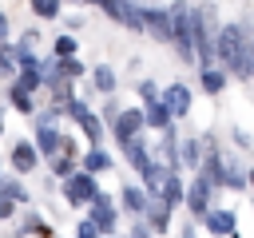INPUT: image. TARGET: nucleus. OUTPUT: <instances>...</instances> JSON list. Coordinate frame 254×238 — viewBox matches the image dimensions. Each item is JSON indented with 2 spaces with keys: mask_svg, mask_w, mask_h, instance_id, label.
Instances as JSON below:
<instances>
[{
  "mask_svg": "<svg viewBox=\"0 0 254 238\" xmlns=\"http://www.w3.org/2000/svg\"><path fill=\"white\" fill-rule=\"evenodd\" d=\"M8 99H12V107H16L20 115H32V111H36V103H32V95H28V91H20L16 83L8 87Z\"/></svg>",
  "mask_w": 254,
  "mask_h": 238,
  "instance_id": "24",
  "label": "nucleus"
},
{
  "mask_svg": "<svg viewBox=\"0 0 254 238\" xmlns=\"http://www.w3.org/2000/svg\"><path fill=\"white\" fill-rule=\"evenodd\" d=\"M139 135H143V111H139V107L119 111V115H115V143L123 147V143H131V139H139Z\"/></svg>",
  "mask_w": 254,
  "mask_h": 238,
  "instance_id": "7",
  "label": "nucleus"
},
{
  "mask_svg": "<svg viewBox=\"0 0 254 238\" xmlns=\"http://www.w3.org/2000/svg\"><path fill=\"white\" fill-rule=\"evenodd\" d=\"M91 83H95V91H103V95H111V91H115V71H111L107 63H99V67L91 71Z\"/></svg>",
  "mask_w": 254,
  "mask_h": 238,
  "instance_id": "22",
  "label": "nucleus"
},
{
  "mask_svg": "<svg viewBox=\"0 0 254 238\" xmlns=\"http://www.w3.org/2000/svg\"><path fill=\"white\" fill-rule=\"evenodd\" d=\"M139 95H143V103H147V99H155V83H151V79H143V83H139Z\"/></svg>",
  "mask_w": 254,
  "mask_h": 238,
  "instance_id": "30",
  "label": "nucleus"
},
{
  "mask_svg": "<svg viewBox=\"0 0 254 238\" xmlns=\"http://www.w3.org/2000/svg\"><path fill=\"white\" fill-rule=\"evenodd\" d=\"M103 171H111V155L103 151V147H91L87 155H83V175H103Z\"/></svg>",
  "mask_w": 254,
  "mask_h": 238,
  "instance_id": "17",
  "label": "nucleus"
},
{
  "mask_svg": "<svg viewBox=\"0 0 254 238\" xmlns=\"http://www.w3.org/2000/svg\"><path fill=\"white\" fill-rule=\"evenodd\" d=\"M123 155H127V163H131L135 171H143V167L151 163V155H147V143H143V135H139V139H131V143H123Z\"/></svg>",
  "mask_w": 254,
  "mask_h": 238,
  "instance_id": "19",
  "label": "nucleus"
},
{
  "mask_svg": "<svg viewBox=\"0 0 254 238\" xmlns=\"http://www.w3.org/2000/svg\"><path fill=\"white\" fill-rule=\"evenodd\" d=\"M0 198H8V202L16 206V202H28V190H24L16 178H4V175H0Z\"/></svg>",
  "mask_w": 254,
  "mask_h": 238,
  "instance_id": "23",
  "label": "nucleus"
},
{
  "mask_svg": "<svg viewBox=\"0 0 254 238\" xmlns=\"http://www.w3.org/2000/svg\"><path fill=\"white\" fill-rule=\"evenodd\" d=\"M183 206L190 210V218H198L202 222V214L210 210V182L202 178V175H194L190 178V186L183 190Z\"/></svg>",
  "mask_w": 254,
  "mask_h": 238,
  "instance_id": "3",
  "label": "nucleus"
},
{
  "mask_svg": "<svg viewBox=\"0 0 254 238\" xmlns=\"http://www.w3.org/2000/svg\"><path fill=\"white\" fill-rule=\"evenodd\" d=\"M99 8L115 20V24H123V28H131V32H143V20H139V4H131V0H99Z\"/></svg>",
  "mask_w": 254,
  "mask_h": 238,
  "instance_id": "5",
  "label": "nucleus"
},
{
  "mask_svg": "<svg viewBox=\"0 0 254 238\" xmlns=\"http://www.w3.org/2000/svg\"><path fill=\"white\" fill-rule=\"evenodd\" d=\"M143 214H147V226H151L155 234H167V230H171V210H167V206H163L159 198H151Z\"/></svg>",
  "mask_w": 254,
  "mask_h": 238,
  "instance_id": "15",
  "label": "nucleus"
},
{
  "mask_svg": "<svg viewBox=\"0 0 254 238\" xmlns=\"http://www.w3.org/2000/svg\"><path fill=\"white\" fill-rule=\"evenodd\" d=\"M52 175H56V178H71V175H75V171H71V159H67V155H56V159H52Z\"/></svg>",
  "mask_w": 254,
  "mask_h": 238,
  "instance_id": "28",
  "label": "nucleus"
},
{
  "mask_svg": "<svg viewBox=\"0 0 254 238\" xmlns=\"http://www.w3.org/2000/svg\"><path fill=\"white\" fill-rule=\"evenodd\" d=\"M159 99H163V107L171 111V119H183V115H190V103H194L187 83H171V87H167Z\"/></svg>",
  "mask_w": 254,
  "mask_h": 238,
  "instance_id": "10",
  "label": "nucleus"
},
{
  "mask_svg": "<svg viewBox=\"0 0 254 238\" xmlns=\"http://www.w3.org/2000/svg\"><path fill=\"white\" fill-rule=\"evenodd\" d=\"M246 182H250V186H254V167H250V171H246Z\"/></svg>",
  "mask_w": 254,
  "mask_h": 238,
  "instance_id": "37",
  "label": "nucleus"
},
{
  "mask_svg": "<svg viewBox=\"0 0 254 238\" xmlns=\"http://www.w3.org/2000/svg\"><path fill=\"white\" fill-rule=\"evenodd\" d=\"M179 238H194V222H187V226H183V234H179Z\"/></svg>",
  "mask_w": 254,
  "mask_h": 238,
  "instance_id": "36",
  "label": "nucleus"
},
{
  "mask_svg": "<svg viewBox=\"0 0 254 238\" xmlns=\"http://www.w3.org/2000/svg\"><path fill=\"white\" fill-rule=\"evenodd\" d=\"M12 214H16V206H12L8 198H0V218H12Z\"/></svg>",
  "mask_w": 254,
  "mask_h": 238,
  "instance_id": "34",
  "label": "nucleus"
},
{
  "mask_svg": "<svg viewBox=\"0 0 254 238\" xmlns=\"http://www.w3.org/2000/svg\"><path fill=\"white\" fill-rule=\"evenodd\" d=\"M0 135H4V115H0Z\"/></svg>",
  "mask_w": 254,
  "mask_h": 238,
  "instance_id": "38",
  "label": "nucleus"
},
{
  "mask_svg": "<svg viewBox=\"0 0 254 238\" xmlns=\"http://www.w3.org/2000/svg\"><path fill=\"white\" fill-rule=\"evenodd\" d=\"M87 206H91V218H87V222L95 226V234H111V230H115V206H111V198L99 190Z\"/></svg>",
  "mask_w": 254,
  "mask_h": 238,
  "instance_id": "8",
  "label": "nucleus"
},
{
  "mask_svg": "<svg viewBox=\"0 0 254 238\" xmlns=\"http://www.w3.org/2000/svg\"><path fill=\"white\" fill-rule=\"evenodd\" d=\"M4 40H8V16L0 12V44H4Z\"/></svg>",
  "mask_w": 254,
  "mask_h": 238,
  "instance_id": "35",
  "label": "nucleus"
},
{
  "mask_svg": "<svg viewBox=\"0 0 254 238\" xmlns=\"http://www.w3.org/2000/svg\"><path fill=\"white\" fill-rule=\"evenodd\" d=\"M214 60H222V71L254 79V36L242 24H222L214 32Z\"/></svg>",
  "mask_w": 254,
  "mask_h": 238,
  "instance_id": "1",
  "label": "nucleus"
},
{
  "mask_svg": "<svg viewBox=\"0 0 254 238\" xmlns=\"http://www.w3.org/2000/svg\"><path fill=\"white\" fill-rule=\"evenodd\" d=\"M75 48H79V44H75L71 36H64V32L56 36V60H71V56H75Z\"/></svg>",
  "mask_w": 254,
  "mask_h": 238,
  "instance_id": "26",
  "label": "nucleus"
},
{
  "mask_svg": "<svg viewBox=\"0 0 254 238\" xmlns=\"http://www.w3.org/2000/svg\"><path fill=\"white\" fill-rule=\"evenodd\" d=\"M127 238H151V226L147 222H139V226H131V234Z\"/></svg>",
  "mask_w": 254,
  "mask_h": 238,
  "instance_id": "31",
  "label": "nucleus"
},
{
  "mask_svg": "<svg viewBox=\"0 0 254 238\" xmlns=\"http://www.w3.org/2000/svg\"><path fill=\"white\" fill-rule=\"evenodd\" d=\"M234 143H238V147H242V151H246V147H250V135H246V131H242V127H234Z\"/></svg>",
  "mask_w": 254,
  "mask_h": 238,
  "instance_id": "32",
  "label": "nucleus"
},
{
  "mask_svg": "<svg viewBox=\"0 0 254 238\" xmlns=\"http://www.w3.org/2000/svg\"><path fill=\"white\" fill-rule=\"evenodd\" d=\"M75 238H95V226H91V222H79V230H75Z\"/></svg>",
  "mask_w": 254,
  "mask_h": 238,
  "instance_id": "33",
  "label": "nucleus"
},
{
  "mask_svg": "<svg viewBox=\"0 0 254 238\" xmlns=\"http://www.w3.org/2000/svg\"><path fill=\"white\" fill-rule=\"evenodd\" d=\"M167 16H171V44H175L179 60L190 63V60H194V52H190V4L179 0V4L167 8Z\"/></svg>",
  "mask_w": 254,
  "mask_h": 238,
  "instance_id": "2",
  "label": "nucleus"
},
{
  "mask_svg": "<svg viewBox=\"0 0 254 238\" xmlns=\"http://www.w3.org/2000/svg\"><path fill=\"white\" fill-rule=\"evenodd\" d=\"M28 230H36V238H56V230H52L48 222H40V218H32V222H28Z\"/></svg>",
  "mask_w": 254,
  "mask_h": 238,
  "instance_id": "29",
  "label": "nucleus"
},
{
  "mask_svg": "<svg viewBox=\"0 0 254 238\" xmlns=\"http://www.w3.org/2000/svg\"><path fill=\"white\" fill-rule=\"evenodd\" d=\"M36 163H40V155H36L32 139H20V143L12 147V167H16V175H32Z\"/></svg>",
  "mask_w": 254,
  "mask_h": 238,
  "instance_id": "12",
  "label": "nucleus"
},
{
  "mask_svg": "<svg viewBox=\"0 0 254 238\" xmlns=\"http://www.w3.org/2000/svg\"><path fill=\"white\" fill-rule=\"evenodd\" d=\"M179 143V163L183 167H190V171H198V163H202V147H198V139H175Z\"/></svg>",
  "mask_w": 254,
  "mask_h": 238,
  "instance_id": "16",
  "label": "nucleus"
},
{
  "mask_svg": "<svg viewBox=\"0 0 254 238\" xmlns=\"http://www.w3.org/2000/svg\"><path fill=\"white\" fill-rule=\"evenodd\" d=\"M139 20H143V32H151L163 44H171V16H167V8H139Z\"/></svg>",
  "mask_w": 254,
  "mask_h": 238,
  "instance_id": "9",
  "label": "nucleus"
},
{
  "mask_svg": "<svg viewBox=\"0 0 254 238\" xmlns=\"http://www.w3.org/2000/svg\"><path fill=\"white\" fill-rule=\"evenodd\" d=\"M155 198H159L167 210H179V206H183V182H179V175H175V171L163 178V186H159V194H155Z\"/></svg>",
  "mask_w": 254,
  "mask_h": 238,
  "instance_id": "13",
  "label": "nucleus"
},
{
  "mask_svg": "<svg viewBox=\"0 0 254 238\" xmlns=\"http://www.w3.org/2000/svg\"><path fill=\"white\" fill-rule=\"evenodd\" d=\"M198 83H202L206 95H218V91L226 87V75H222V67H202V71H198Z\"/></svg>",
  "mask_w": 254,
  "mask_h": 238,
  "instance_id": "20",
  "label": "nucleus"
},
{
  "mask_svg": "<svg viewBox=\"0 0 254 238\" xmlns=\"http://www.w3.org/2000/svg\"><path fill=\"white\" fill-rule=\"evenodd\" d=\"M32 12L40 20H56L60 16V0H32Z\"/></svg>",
  "mask_w": 254,
  "mask_h": 238,
  "instance_id": "25",
  "label": "nucleus"
},
{
  "mask_svg": "<svg viewBox=\"0 0 254 238\" xmlns=\"http://www.w3.org/2000/svg\"><path fill=\"white\" fill-rule=\"evenodd\" d=\"M139 111H143V127H151V131H171V123H175V119H171V111L163 107V99H159V95H155V99H147Z\"/></svg>",
  "mask_w": 254,
  "mask_h": 238,
  "instance_id": "11",
  "label": "nucleus"
},
{
  "mask_svg": "<svg viewBox=\"0 0 254 238\" xmlns=\"http://www.w3.org/2000/svg\"><path fill=\"white\" fill-rule=\"evenodd\" d=\"M64 194H67V202H71V206H87V202L99 194V186H95V178H91V175L75 171L71 178H64Z\"/></svg>",
  "mask_w": 254,
  "mask_h": 238,
  "instance_id": "4",
  "label": "nucleus"
},
{
  "mask_svg": "<svg viewBox=\"0 0 254 238\" xmlns=\"http://www.w3.org/2000/svg\"><path fill=\"white\" fill-rule=\"evenodd\" d=\"M119 202H123L131 214H143L151 198H147V190H143V186H123V190H119Z\"/></svg>",
  "mask_w": 254,
  "mask_h": 238,
  "instance_id": "18",
  "label": "nucleus"
},
{
  "mask_svg": "<svg viewBox=\"0 0 254 238\" xmlns=\"http://www.w3.org/2000/svg\"><path fill=\"white\" fill-rule=\"evenodd\" d=\"M32 147H36V155H60V151H64V135H60L56 127H40Z\"/></svg>",
  "mask_w": 254,
  "mask_h": 238,
  "instance_id": "14",
  "label": "nucleus"
},
{
  "mask_svg": "<svg viewBox=\"0 0 254 238\" xmlns=\"http://www.w3.org/2000/svg\"><path fill=\"white\" fill-rule=\"evenodd\" d=\"M56 63H60V75H64V83H67V79H79V75H83V63H79L75 56H71V60H56Z\"/></svg>",
  "mask_w": 254,
  "mask_h": 238,
  "instance_id": "27",
  "label": "nucleus"
},
{
  "mask_svg": "<svg viewBox=\"0 0 254 238\" xmlns=\"http://www.w3.org/2000/svg\"><path fill=\"white\" fill-rule=\"evenodd\" d=\"M202 226H206L214 238H238V218H234V210H218V206H210V210L202 214Z\"/></svg>",
  "mask_w": 254,
  "mask_h": 238,
  "instance_id": "6",
  "label": "nucleus"
},
{
  "mask_svg": "<svg viewBox=\"0 0 254 238\" xmlns=\"http://www.w3.org/2000/svg\"><path fill=\"white\" fill-rule=\"evenodd\" d=\"M75 123H79V131H83V135L91 139V147H99V143H103V123H99V119H95L91 111H83V115H79Z\"/></svg>",
  "mask_w": 254,
  "mask_h": 238,
  "instance_id": "21",
  "label": "nucleus"
}]
</instances>
